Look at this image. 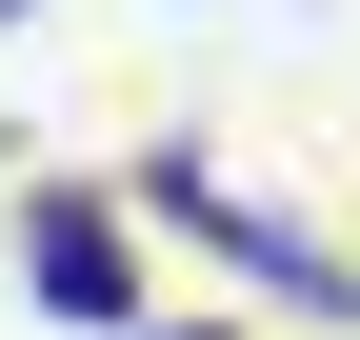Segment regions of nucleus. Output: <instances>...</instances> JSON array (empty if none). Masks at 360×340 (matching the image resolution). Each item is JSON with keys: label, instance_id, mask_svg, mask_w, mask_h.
<instances>
[{"label": "nucleus", "instance_id": "2", "mask_svg": "<svg viewBox=\"0 0 360 340\" xmlns=\"http://www.w3.org/2000/svg\"><path fill=\"white\" fill-rule=\"evenodd\" d=\"M141 340H220V320H141Z\"/></svg>", "mask_w": 360, "mask_h": 340}, {"label": "nucleus", "instance_id": "1", "mask_svg": "<svg viewBox=\"0 0 360 340\" xmlns=\"http://www.w3.org/2000/svg\"><path fill=\"white\" fill-rule=\"evenodd\" d=\"M20 280H40V320H141V240H120V200H40V240H20Z\"/></svg>", "mask_w": 360, "mask_h": 340}, {"label": "nucleus", "instance_id": "3", "mask_svg": "<svg viewBox=\"0 0 360 340\" xmlns=\"http://www.w3.org/2000/svg\"><path fill=\"white\" fill-rule=\"evenodd\" d=\"M0 20H20V0H0Z\"/></svg>", "mask_w": 360, "mask_h": 340}]
</instances>
